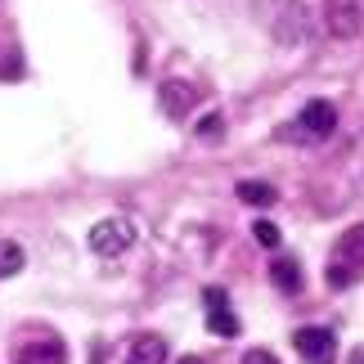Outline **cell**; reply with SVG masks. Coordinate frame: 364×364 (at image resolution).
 <instances>
[{"instance_id":"e0dca14e","label":"cell","mask_w":364,"mask_h":364,"mask_svg":"<svg viewBox=\"0 0 364 364\" xmlns=\"http://www.w3.org/2000/svg\"><path fill=\"white\" fill-rule=\"evenodd\" d=\"M180 364H203V360H193V355H185V360H180Z\"/></svg>"},{"instance_id":"7a4b0ae2","label":"cell","mask_w":364,"mask_h":364,"mask_svg":"<svg viewBox=\"0 0 364 364\" xmlns=\"http://www.w3.org/2000/svg\"><path fill=\"white\" fill-rule=\"evenodd\" d=\"M364 270V225L346 230L338 243H333V265H328V284L333 288H346L351 279Z\"/></svg>"},{"instance_id":"9a60e30c","label":"cell","mask_w":364,"mask_h":364,"mask_svg":"<svg viewBox=\"0 0 364 364\" xmlns=\"http://www.w3.org/2000/svg\"><path fill=\"white\" fill-rule=\"evenodd\" d=\"M220 135H225V122H220V117H203L198 122V139H212V144H216Z\"/></svg>"},{"instance_id":"30bf717a","label":"cell","mask_w":364,"mask_h":364,"mask_svg":"<svg viewBox=\"0 0 364 364\" xmlns=\"http://www.w3.org/2000/svg\"><path fill=\"white\" fill-rule=\"evenodd\" d=\"M328 23L338 36H355L360 32V14L351 9V0H328Z\"/></svg>"},{"instance_id":"2e32d148","label":"cell","mask_w":364,"mask_h":364,"mask_svg":"<svg viewBox=\"0 0 364 364\" xmlns=\"http://www.w3.org/2000/svg\"><path fill=\"white\" fill-rule=\"evenodd\" d=\"M243 364H279V360L265 351V346H257V351H247V355H243Z\"/></svg>"},{"instance_id":"277c9868","label":"cell","mask_w":364,"mask_h":364,"mask_svg":"<svg viewBox=\"0 0 364 364\" xmlns=\"http://www.w3.org/2000/svg\"><path fill=\"white\" fill-rule=\"evenodd\" d=\"M333 126H338V108H333L328 100H311L301 108L297 126H292V135H306V139H328Z\"/></svg>"},{"instance_id":"6da1fadb","label":"cell","mask_w":364,"mask_h":364,"mask_svg":"<svg viewBox=\"0 0 364 364\" xmlns=\"http://www.w3.org/2000/svg\"><path fill=\"white\" fill-rule=\"evenodd\" d=\"M257 18L265 23V32H270L279 46H301L306 27H311L301 0H257Z\"/></svg>"},{"instance_id":"9c48e42d","label":"cell","mask_w":364,"mask_h":364,"mask_svg":"<svg viewBox=\"0 0 364 364\" xmlns=\"http://www.w3.org/2000/svg\"><path fill=\"white\" fill-rule=\"evenodd\" d=\"M270 279L279 284V292H288V297H297L301 292V265L292 257H274L270 261Z\"/></svg>"},{"instance_id":"8992f818","label":"cell","mask_w":364,"mask_h":364,"mask_svg":"<svg viewBox=\"0 0 364 364\" xmlns=\"http://www.w3.org/2000/svg\"><path fill=\"white\" fill-rule=\"evenodd\" d=\"M158 104H162V113L171 117V122H185L193 108H198V90H193L189 81H162Z\"/></svg>"},{"instance_id":"8fae6325","label":"cell","mask_w":364,"mask_h":364,"mask_svg":"<svg viewBox=\"0 0 364 364\" xmlns=\"http://www.w3.org/2000/svg\"><path fill=\"white\" fill-rule=\"evenodd\" d=\"M207 328H212L216 338H239V315H234L225 301H216L212 315H207Z\"/></svg>"},{"instance_id":"ba28073f","label":"cell","mask_w":364,"mask_h":364,"mask_svg":"<svg viewBox=\"0 0 364 364\" xmlns=\"http://www.w3.org/2000/svg\"><path fill=\"white\" fill-rule=\"evenodd\" d=\"M126 364H166V342L158 333H144V338L131 342V351H126Z\"/></svg>"},{"instance_id":"ac0fdd59","label":"cell","mask_w":364,"mask_h":364,"mask_svg":"<svg viewBox=\"0 0 364 364\" xmlns=\"http://www.w3.org/2000/svg\"><path fill=\"white\" fill-rule=\"evenodd\" d=\"M351 364H364V351H355V360H351Z\"/></svg>"},{"instance_id":"4fadbf2b","label":"cell","mask_w":364,"mask_h":364,"mask_svg":"<svg viewBox=\"0 0 364 364\" xmlns=\"http://www.w3.org/2000/svg\"><path fill=\"white\" fill-rule=\"evenodd\" d=\"M23 261H27V257H23V247H18V243H9V239L0 243V279L18 274V270H23Z\"/></svg>"},{"instance_id":"7c38bea8","label":"cell","mask_w":364,"mask_h":364,"mask_svg":"<svg viewBox=\"0 0 364 364\" xmlns=\"http://www.w3.org/2000/svg\"><path fill=\"white\" fill-rule=\"evenodd\" d=\"M234 193H239L243 203H252V207H274V198H279V189L274 185H261V180H243Z\"/></svg>"},{"instance_id":"52a82bcc","label":"cell","mask_w":364,"mask_h":364,"mask_svg":"<svg viewBox=\"0 0 364 364\" xmlns=\"http://www.w3.org/2000/svg\"><path fill=\"white\" fill-rule=\"evenodd\" d=\"M14 364H68V355H63L59 338H41V342L18 346V360H14Z\"/></svg>"},{"instance_id":"5bb4252c","label":"cell","mask_w":364,"mask_h":364,"mask_svg":"<svg viewBox=\"0 0 364 364\" xmlns=\"http://www.w3.org/2000/svg\"><path fill=\"white\" fill-rule=\"evenodd\" d=\"M252 234H257L261 247H279V230L270 225V220H257V225H252Z\"/></svg>"},{"instance_id":"5b68a950","label":"cell","mask_w":364,"mask_h":364,"mask_svg":"<svg viewBox=\"0 0 364 364\" xmlns=\"http://www.w3.org/2000/svg\"><path fill=\"white\" fill-rule=\"evenodd\" d=\"M292 346L306 355V364H333L338 360V338L328 328H297L292 333Z\"/></svg>"},{"instance_id":"3957f363","label":"cell","mask_w":364,"mask_h":364,"mask_svg":"<svg viewBox=\"0 0 364 364\" xmlns=\"http://www.w3.org/2000/svg\"><path fill=\"white\" fill-rule=\"evenodd\" d=\"M135 220L131 216H108L100 225L90 230V252H100V257H122L126 247H135Z\"/></svg>"}]
</instances>
